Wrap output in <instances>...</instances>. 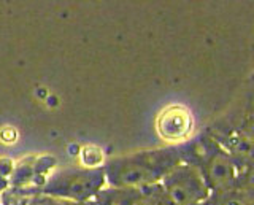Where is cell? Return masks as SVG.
I'll list each match as a JSON object with an SVG mask.
<instances>
[{
	"label": "cell",
	"instance_id": "cell-3",
	"mask_svg": "<svg viewBox=\"0 0 254 205\" xmlns=\"http://www.w3.org/2000/svg\"><path fill=\"white\" fill-rule=\"evenodd\" d=\"M167 199L173 205H194L205 193L202 181L192 178V175L170 178L165 185Z\"/></svg>",
	"mask_w": 254,
	"mask_h": 205
},
{
	"label": "cell",
	"instance_id": "cell-5",
	"mask_svg": "<svg viewBox=\"0 0 254 205\" xmlns=\"http://www.w3.org/2000/svg\"><path fill=\"white\" fill-rule=\"evenodd\" d=\"M234 165L226 156L214 154L208 164V178L213 186L224 188L234 181Z\"/></svg>",
	"mask_w": 254,
	"mask_h": 205
},
{
	"label": "cell",
	"instance_id": "cell-11",
	"mask_svg": "<svg viewBox=\"0 0 254 205\" xmlns=\"http://www.w3.org/2000/svg\"><path fill=\"white\" fill-rule=\"evenodd\" d=\"M221 205H246L245 201L238 199V197H230V199H227L226 202H222Z\"/></svg>",
	"mask_w": 254,
	"mask_h": 205
},
{
	"label": "cell",
	"instance_id": "cell-14",
	"mask_svg": "<svg viewBox=\"0 0 254 205\" xmlns=\"http://www.w3.org/2000/svg\"><path fill=\"white\" fill-rule=\"evenodd\" d=\"M130 205H153V204H149V202H146V201H135V202H132Z\"/></svg>",
	"mask_w": 254,
	"mask_h": 205
},
{
	"label": "cell",
	"instance_id": "cell-12",
	"mask_svg": "<svg viewBox=\"0 0 254 205\" xmlns=\"http://www.w3.org/2000/svg\"><path fill=\"white\" fill-rule=\"evenodd\" d=\"M246 183H248V186H250V188H253V189H254V169L248 173V178H246Z\"/></svg>",
	"mask_w": 254,
	"mask_h": 205
},
{
	"label": "cell",
	"instance_id": "cell-13",
	"mask_svg": "<svg viewBox=\"0 0 254 205\" xmlns=\"http://www.w3.org/2000/svg\"><path fill=\"white\" fill-rule=\"evenodd\" d=\"M153 205H173L169 199H161V201H156L153 202Z\"/></svg>",
	"mask_w": 254,
	"mask_h": 205
},
{
	"label": "cell",
	"instance_id": "cell-7",
	"mask_svg": "<svg viewBox=\"0 0 254 205\" xmlns=\"http://www.w3.org/2000/svg\"><path fill=\"white\" fill-rule=\"evenodd\" d=\"M35 177V170L32 165L27 164H22L19 165L18 169L13 170V178H11V183L14 185H22V183H27V181H32Z\"/></svg>",
	"mask_w": 254,
	"mask_h": 205
},
{
	"label": "cell",
	"instance_id": "cell-15",
	"mask_svg": "<svg viewBox=\"0 0 254 205\" xmlns=\"http://www.w3.org/2000/svg\"><path fill=\"white\" fill-rule=\"evenodd\" d=\"M250 131H251V132L254 134V120H253V123L250 124Z\"/></svg>",
	"mask_w": 254,
	"mask_h": 205
},
{
	"label": "cell",
	"instance_id": "cell-9",
	"mask_svg": "<svg viewBox=\"0 0 254 205\" xmlns=\"http://www.w3.org/2000/svg\"><path fill=\"white\" fill-rule=\"evenodd\" d=\"M30 205H71L68 202H62L61 199H54V197L45 196V197H38L35 202H30Z\"/></svg>",
	"mask_w": 254,
	"mask_h": 205
},
{
	"label": "cell",
	"instance_id": "cell-8",
	"mask_svg": "<svg viewBox=\"0 0 254 205\" xmlns=\"http://www.w3.org/2000/svg\"><path fill=\"white\" fill-rule=\"evenodd\" d=\"M235 151L237 154L245 156V157H250L254 154V145L251 143L250 140H238L235 143Z\"/></svg>",
	"mask_w": 254,
	"mask_h": 205
},
{
	"label": "cell",
	"instance_id": "cell-2",
	"mask_svg": "<svg viewBox=\"0 0 254 205\" xmlns=\"http://www.w3.org/2000/svg\"><path fill=\"white\" fill-rule=\"evenodd\" d=\"M194 120L190 112L183 105H172L164 108L156 120V131L162 140L181 141L192 134Z\"/></svg>",
	"mask_w": 254,
	"mask_h": 205
},
{
	"label": "cell",
	"instance_id": "cell-6",
	"mask_svg": "<svg viewBox=\"0 0 254 205\" xmlns=\"http://www.w3.org/2000/svg\"><path fill=\"white\" fill-rule=\"evenodd\" d=\"M79 159H81V164L84 169H100V165L103 162V151L99 146H94V145H86L79 149Z\"/></svg>",
	"mask_w": 254,
	"mask_h": 205
},
{
	"label": "cell",
	"instance_id": "cell-10",
	"mask_svg": "<svg viewBox=\"0 0 254 205\" xmlns=\"http://www.w3.org/2000/svg\"><path fill=\"white\" fill-rule=\"evenodd\" d=\"M13 165H11V161L10 159H0V177H6L13 173Z\"/></svg>",
	"mask_w": 254,
	"mask_h": 205
},
{
	"label": "cell",
	"instance_id": "cell-1",
	"mask_svg": "<svg viewBox=\"0 0 254 205\" xmlns=\"http://www.w3.org/2000/svg\"><path fill=\"white\" fill-rule=\"evenodd\" d=\"M105 183V175L100 169H84L78 172H59L48 178L42 188L43 196L71 202H81L97 194Z\"/></svg>",
	"mask_w": 254,
	"mask_h": 205
},
{
	"label": "cell",
	"instance_id": "cell-4",
	"mask_svg": "<svg viewBox=\"0 0 254 205\" xmlns=\"http://www.w3.org/2000/svg\"><path fill=\"white\" fill-rule=\"evenodd\" d=\"M157 178V170L151 165L129 162L115 170V181L123 186H143Z\"/></svg>",
	"mask_w": 254,
	"mask_h": 205
}]
</instances>
